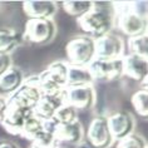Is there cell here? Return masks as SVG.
<instances>
[{
    "label": "cell",
    "instance_id": "1",
    "mask_svg": "<svg viewBox=\"0 0 148 148\" xmlns=\"http://www.w3.org/2000/svg\"><path fill=\"white\" fill-rule=\"evenodd\" d=\"M77 24L84 35L97 40L110 33L114 27V15L110 9L98 6L97 3H94V6L89 12L77 19Z\"/></svg>",
    "mask_w": 148,
    "mask_h": 148
},
{
    "label": "cell",
    "instance_id": "2",
    "mask_svg": "<svg viewBox=\"0 0 148 148\" xmlns=\"http://www.w3.org/2000/svg\"><path fill=\"white\" fill-rule=\"evenodd\" d=\"M65 63L73 66H88L95 59V40L77 35L65 44Z\"/></svg>",
    "mask_w": 148,
    "mask_h": 148
},
{
    "label": "cell",
    "instance_id": "3",
    "mask_svg": "<svg viewBox=\"0 0 148 148\" xmlns=\"http://www.w3.org/2000/svg\"><path fill=\"white\" fill-rule=\"evenodd\" d=\"M125 8L114 9V23L117 28L127 35L128 38H134L147 34V16L142 15L138 10L132 8L131 4H124Z\"/></svg>",
    "mask_w": 148,
    "mask_h": 148
},
{
    "label": "cell",
    "instance_id": "4",
    "mask_svg": "<svg viewBox=\"0 0 148 148\" xmlns=\"http://www.w3.org/2000/svg\"><path fill=\"white\" fill-rule=\"evenodd\" d=\"M57 35V25L53 19H28L21 38L36 45L53 42Z\"/></svg>",
    "mask_w": 148,
    "mask_h": 148
},
{
    "label": "cell",
    "instance_id": "5",
    "mask_svg": "<svg viewBox=\"0 0 148 148\" xmlns=\"http://www.w3.org/2000/svg\"><path fill=\"white\" fill-rule=\"evenodd\" d=\"M40 98L42 93L39 90L38 75H32L29 78H25L24 83L13 94L8 95V103L23 109L33 110Z\"/></svg>",
    "mask_w": 148,
    "mask_h": 148
},
{
    "label": "cell",
    "instance_id": "6",
    "mask_svg": "<svg viewBox=\"0 0 148 148\" xmlns=\"http://www.w3.org/2000/svg\"><path fill=\"white\" fill-rule=\"evenodd\" d=\"M64 103L78 110L92 109L97 101V93L92 86H79V87H66L63 90Z\"/></svg>",
    "mask_w": 148,
    "mask_h": 148
},
{
    "label": "cell",
    "instance_id": "7",
    "mask_svg": "<svg viewBox=\"0 0 148 148\" xmlns=\"http://www.w3.org/2000/svg\"><path fill=\"white\" fill-rule=\"evenodd\" d=\"M86 140L94 148H109L114 143L107 117H95L87 128Z\"/></svg>",
    "mask_w": 148,
    "mask_h": 148
},
{
    "label": "cell",
    "instance_id": "8",
    "mask_svg": "<svg viewBox=\"0 0 148 148\" xmlns=\"http://www.w3.org/2000/svg\"><path fill=\"white\" fill-rule=\"evenodd\" d=\"M93 80L112 82L122 77V58L121 59H99L95 58L87 66Z\"/></svg>",
    "mask_w": 148,
    "mask_h": 148
},
{
    "label": "cell",
    "instance_id": "9",
    "mask_svg": "<svg viewBox=\"0 0 148 148\" xmlns=\"http://www.w3.org/2000/svg\"><path fill=\"white\" fill-rule=\"evenodd\" d=\"M110 133L113 136L114 142L134 133L136 122L134 118L127 110H118L107 117Z\"/></svg>",
    "mask_w": 148,
    "mask_h": 148
},
{
    "label": "cell",
    "instance_id": "10",
    "mask_svg": "<svg viewBox=\"0 0 148 148\" xmlns=\"http://www.w3.org/2000/svg\"><path fill=\"white\" fill-rule=\"evenodd\" d=\"M124 43L116 34H107L95 40V58L121 59L123 57Z\"/></svg>",
    "mask_w": 148,
    "mask_h": 148
},
{
    "label": "cell",
    "instance_id": "11",
    "mask_svg": "<svg viewBox=\"0 0 148 148\" xmlns=\"http://www.w3.org/2000/svg\"><path fill=\"white\" fill-rule=\"evenodd\" d=\"M148 74V58L139 57L134 54H127L122 57V75L139 82L147 79Z\"/></svg>",
    "mask_w": 148,
    "mask_h": 148
},
{
    "label": "cell",
    "instance_id": "12",
    "mask_svg": "<svg viewBox=\"0 0 148 148\" xmlns=\"http://www.w3.org/2000/svg\"><path fill=\"white\" fill-rule=\"evenodd\" d=\"M28 19H53L58 12V4L51 0H29L23 3Z\"/></svg>",
    "mask_w": 148,
    "mask_h": 148
},
{
    "label": "cell",
    "instance_id": "13",
    "mask_svg": "<svg viewBox=\"0 0 148 148\" xmlns=\"http://www.w3.org/2000/svg\"><path fill=\"white\" fill-rule=\"evenodd\" d=\"M30 113H33V110L23 109V108H19V107L8 103L5 117L0 124L3 125V128L5 129L6 133H9V134H12V136H15V137H19L21 127H23L25 119H27V117Z\"/></svg>",
    "mask_w": 148,
    "mask_h": 148
},
{
    "label": "cell",
    "instance_id": "14",
    "mask_svg": "<svg viewBox=\"0 0 148 148\" xmlns=\"http://www.w3.org/2000/svg\"><path fill=\"white\" fill-rule=\"evenodd\" d=\"M54 138L58 140V143H66V144H78L83 140L84 131L83 125L79 121H74L68 124H55L53 131Z\"/></svg>",
    "mask_w": 148,
    "mask_h": 148
},
{
    "label": "cell",
    "instance_id": "15",
    "mask_svg": "<svg viewBox=\"0 0 148 148\" xmlns=\"http://www.w3.org/2000/svg\"><path fill=\"white\" fill-rule=\"evenodd\" d=\"M63 103H64V98H63V93L55 97H42L39 102L35 104L33 108V114L38 117L40 121H50L53 119L55 112L59 109Z\"/></svg>",
    "mask_w": 148,
    "mask_h": 148
},
{
    "label": "cell",
    "instance_id": "16",
    "mask_svg": "<svg viewBox=\"0 0 148 148\" xmlns=\"http://www.w3.org/2000/svg\"><path fill=\"white\" fill-rule=\"evenodd\" d=\"M24 73L18 66L12 65L0 75V90L6 94H13L24 83Z\"/></svg>",
    "mask_w": 148,
    "mask_h": 148
},
{
    "label": "cell",
    "instance_id": "17",
    "mask_svg": "<svg viewBox=\"0 0 148 148\" xmlns=\"http://www.w3.org/2000/svg\"><path fill=\"white\" fill-rule=\"evenodd\" d=\"M68 66L69 65L63 60L53 62L47 66L45 70H43L42 74L64 89L66 88V79H68Z\"/></svg>",
    "mask_w": 148,
    "mask_h": 148
},
{
    "label": "cell",
    "instance_id": "18",
    "mask_svg": "<svg viewBox=\"0 0 148 148\" xmlns=\"http://www.w3.org/2000/svg\"><path fill=\"white\" fill-rule=\"evenodd\" d=\"M89 70L87 66H68V79L66 87H79V86H92L93 84Z\"/></svg>",
    "mask_w": 148,
    "mask_h": 148
},
{
    "label": "cell",
    "instance_id": "19",
    "mask_svg": "<svg viewBox=\"0 0 148 148\" xmlns=\"http://www.w3.org/2000/svg\"><path fill=\"white\" fill-rule=\"evenodd\" d=\"M21 35L14 29H0V53L10 55L21 43Z\"/></svg>",
    "mask_w": 148,
    "mask_h": 148
},
{
    "label": "cell",
    "instance_id": "20",
    "mask_svg": "<svg viewBox=\"0 0 148 148\" xmlns=\"http://www.w3.org/2000/svg\"><path fill=\"white\" fill-rule=\"evenodd\" d=\"M63 10L73 18H80L87 14L94 6V1H63L62 3Z\"/></svg>",
    "mask_w": 148,
    "mask_h": 148
},
{
    "label": "cell",
    "instance_id": "21",
    "mask_svg": "<svg viewBox=\"0 0 148 148\" xmlns=\"http://www.w3.org/2000/svg\"><path fill=\"white\" fill-rule=\"evenodd\" d=\"M42 129H43V121H40L38 117H35L33 113H30L27 117V119H25L23 127H21L19 137L30 142L33 137H34L38 132L42 131Z\"/></svg>",
    "mask_w": 148,
    "mask_h": 148
},
{
    "label": "cell",
    "instance_id": "22",
    "mask_svg": "<svg viewBox=\"0 0 148 148\" xmlns=\"http://www.w3.org/2000/svg\"><path fill=\"white\" fill-rule=\"evenodd\" d=\"M131 104L136 113L142 118H147L148 116V90L139 89L131 97Z\"/></svg>",
    "mask_w": 148,
    "mask_h": 148
},
{
    "label": "cell",
    "instance_id": "23",
    "mask_svg": "<svg viewBox=\"0 0 148 148\" xmlns=\"http://www.w3.org/2000/svg\"><path fill=\"white\" fill-rule=\"evenodd\" d=\"M128 54H134L139 57L148 58V36L147 34L134 36V38H128Z\"/></svg>",
    "mask_w": 148,
    "mask_h": 148
},
{
    "label": "cell",
    "instance_id": "24",
    "mask_svg": "<svg viewBox=\"0 0 148 148\" xmlns=\"http://www.w3.org/2000/svg\"><path fill=\"white\" fill-rule=\"evenodd\" d=\"M32 147L30 148H58L59 143L58 140L54 138V136L49 132H45L42 129L36 134L30 140Z\"/></svg>",
    "mask_w": 148,
    "mask_h": 148
},
{
    "label": "cell",
    "instance_id": "25",
    "mask_svg": "<svg viewBox=\"0 0 148 148\" xmlns=\"http://www.w3.org/2000/svg\"><path fill=\"white\" fill-rule=\"evenodd\" d=\"M53 119L59 124H68L72 123L74 121H78L77 118V110L70 107L66 103H63V104L59 107V109L55 112Z\"/></svg>",
    "mask_w": 148,
    "mask_h": 148
},
{
    "label": "cell",
    "instance_id": "26",
    "mask_svg": "<svg viewBox=\"0 0 148 148\" xmlns=\"http://www.w3.org/2000/svg\"><path fill=\"white\" fill-rule=\"evenodd\" d=\"M116 148H147V142L142 136L132 133V134L117 140Z\"/></svg>",
    "mask_w": 148,
    "mask_h": 148
},
{
    "label": "cell",
    "instance_id": "27",
    "mask_svg": "<svg viewBox=\"0 0 148 148\" xmlns=\"http://www.w3.org/2000/svg\"><path fill=\"white\" fill-rule=\"evenodd\" d=\"M12 65L13 64H12V58H10V55L0 53V75H1L5 70H8Z\"/></svg>",
    "mask_w": 148,
    "mask_h": 148
},
{
    "label": "cell",
    "instance_id": "28",
    "mask_svg": "<svg viewBox=\"0 0 148 148\" xmlns=\"http://www.w3.org/2000/svg\"><path fill=\"white\" fill-rule=\"evenodd\" d=\"M8 108V97L5 95H0V123L3 122L5 117V112Z\"/></svg>",
    "mask_w": 148,
    "mask_h": 148
},
{
    "label": "cell",
    "instance_id": "29",
    "mask_svg": "<svg viewBox=\"0 0 148 148\" xmlns=\"http://www.w3.org/2000/svg\"><path fill=\"white\" fill-rule=\"evenodd\" d=\"M0 148H19L16 143L12 142V140H1L0 142Z\"/></svg>",
    "mask_w": 148,
    "mask_h": 148
},
{
    "label": "cell",
    "instance_id": "30",
    "mask_svg": "<svg viewBox=\"0 0 148 148\" xmlns=\"http://www.w3.org/2000/svg\"><path fill=\"white\" fill-rule=\"evenodd\" d=\"M75 146H77V148H94L93 146H90V144L88 143L87 140H86V142L82 140V142H79L78 144H75Z\"/></svg>",
    "mask_w": 148,
    "mask_h": 148
},
{
    "label": "cell",
    "instance_id": "31",
    "mask_svg": "<svg viewBox=\"0 0 148 148\" xmlns=\"http://www.w3.org/2000/svg\"><path fill=\"white\" fill-rule=\"evenodd\" d=\"M58 148H62V147H60V146H59V147H58Z\"/></svg>",
    "mask_w": 148,
    "mask_h": 148
}]
</instances>
